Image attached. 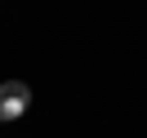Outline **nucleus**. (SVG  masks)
I'll return each instance as SVG.
<instances>
[{"label":"nucleus","mask_w":147,"mask_h":138,"mask_svg":"<svg viewBox=\"0 0 147 138\" xmlns=\"http://www.w3.org/2000/svg\"><path fill=\"white\" fill-rule=\"evenodd\" d=\"M31 107V89L22 80H5L0 85V120H18Z\"/></svg>","instance_id":"1"}]
</instances>
